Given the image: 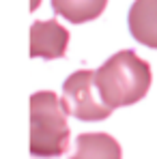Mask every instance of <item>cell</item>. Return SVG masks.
I'll list each match as a JSON object with an SVG mask.
<instances>
[{
    "label": "cell",
    "mask_w": 157,
    "mask_h": 159,
    "mask_svg": "<svg viewBox=\"0 0 157 159\" xmlns=\"http://www.w3.org/2000/svg\"><path fill=\"white\" fill-rule=\"evenodd\" d=\"M151 67L131 50L110 56L95 73L97 93L108 107H123L138 103L151 86Z\"/></svg>",
    "instance_id": "cell-1"
},
{
    "label": "cell",
    "mask_w": 157,
    "mask_h": 159,
    "mask_svg": "<svg viewBox=\"0 0 157 159\" xmlns=\"http://www.w3.org/2000/svg\"><path fill=\"white\" fill-rule=\"evenodd\" d=\"M69 148V125L62 99L50 90L30 97V155L58 157Z\"/></svg>",
    "instance_id": "cell-2"
},
{
    "label": "cell",
    "mask_w": 157,
    "mask_h": 159,
    "mask_svg": "<svg viewBox=\"0 0 157 159\" xmlns=\"http://www.w3.org/2000/svg\"><path fill=\"white\" fill-rule=\"evenodd\" d=\"M95 73L97 71L82 69L71 73L62 84V107L80 120H104L112 114V107H108L104 99L95 95Z\"/></svg>",
    "instance_id": "cell-3"
},
{
    "label": "cell",
    "mask_w": 157,
    "mask_h": 159,
    "mask_svg": "<svg viewBox=\"0 0 157 159\" xmlns=\"http://www.w3.org/2000/svg\"><path fill=\"white\" fill-rule=\"evenodd\" d=\"M69 45V32L56 20L35 22L30 26V56L32 58H62Z\"/></svg>",
    "instance_id": "cell-4"
},
{
    "label": "cell",
    "mask_w": 157,
    "mask_h": 159,
    "mask_svg": "<svg viewBox=\"0 0 157 159\" xmlns=\"http://www.w3.org/2000/svg\"><path fill=\"white\" fill-rule=\"evenodd\" d=\"M129 30L138 43L157 50V0H136L131 4Z\"/></svg>",
    "instance_id": "cell-5"
},
{
    "label": "cell",
    "mask_w": 157,
    "mask_h": 159,
    "mask_svg": "<svg viewBox=\"0 0 157 159\" xmlns=\"http://www.w3.org/2000/svg\"><path fill=\"white\" fill-rule=\"evenodd\" d=\"M71 159H123L121 144L108 133H82Z\"/></svg>",
    "instance_id": "cell-6"
},
{
    "label": "cell",
    "mask_w": 157,
    "mask_h": 159,
    "mask_svg": "<svg viewBox=\"0 0 157 159\" xmlns=\"http://www.w3.org/2000/svg\"><path fill=\"white\" fill-rule=\"evenodd\" d=\"M108 0H52L56 15L69 20L71 24H84L104 13Z\"/></svg>",
    "instance_id": "cell-7"
}]
</instances>
